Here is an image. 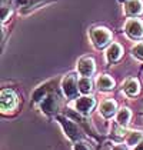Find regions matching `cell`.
Here are the masks:
<instances>
[{"instance_id":"cell-22","label":"cell","mask_w":143,"mask_h":150,"mask_svg":"<svg viewBox=\"0 0 143 150\" xmlns=\"http://www.w3.org/2000/svg\"><path fill=\"white\" fill-rule=\"evenodd\" d=\"M112 150H126V147H125L123 144H115V146L112 147Z\"/></svg>"},{"instance_id":"cell-23","label":"cell","mask_w":143,"mask_h":150,"mask_svg":"<svg viewBox=\"0 0 143 150\" xmlns=\"http://www.w3.org/2000/svg\"><path fill=\"white\" fill-rule=\"evenodd\" d=\"M133 150H143V140H142V142H140V143H139V144H137V146H136V147H135Z\"/></svg>"},{"instance_id":"cell-3","label":"cell","mask_w":143,"mask_h":150,"mask_svg":"<svg viewBox=\"0 0 143 150\" xmlns=\"http://www.w3.org/2000/svg\"><path fill=\"white\" fill-rule=\"evenodd\" d=\"M56 119H57V122L60 123V126L63 129L64 134L70 139V140H73V142H77L79 137H80V130H79V127L76 126L70 119H67V117H64V116L59 115Z\"/></svg>"},{"instance_id":"cell-15","label":"cell","mask_w":143,"mask_h":150,"mask_svg":"<svg viewBox=\"0 0 143 150\" xmlns=\"http://www.w3.org/2000/svg\"><path fill=\"white\" fill-rule=\"evenodd\" d=\"M142 140H143V133L139 132V130H133V132H129L126 134V144L130 146V147H136Z\"/></svg>"},{"instance_id":"cell-7","label":"cell","mask_w":143,"mask_h":150,"mask_svg":"<svg viewBox=\"0 0 143 150\" xmlns=\"http://www.w3.org/2000/svg\"><path fill=\"white\" fill-rule=\"evenodd\" d=\"M96 104L95 97L92 96H83V97H77L76 103H74V109L80 113V115H89Z\"/></svg>"},{"instance_id":"cell-17","label":"cell","mask_w":143,"mask_h":150,"mask_svg":"<svg viewBox=\"0 0 143 150\" xmlns=\"http://www.w3.org/2000/svg\"><path fill=\"white\" fill-rule=\"evenodd\" d=\"M93 84H92V80H90V77H82V79H79V92L82 93V94H89V93L92 92V87Z\"/></svg>"},{"instance_id":"cell-11","label":"cell","mask_w":143,"mask_h":150,"mask_svg":"<svg viewBox=\"0 0 143 150\" xmlns=\"http://www.w3.org/2000/svg\"><path fill=\"white\" fill-rule=\"evenodd\" d=\"M116 110H118V104H116L115 100H105L103 103L100 104V113L106 119L113 117L116 115Z\"/></svg>"},{"instance_id":"cell-4","label":"cell","mask_w":143,"mask_h":150,"mask_svg":"<svg viewBox=\"0 0 143 150\" xmlns=\"http://www.w3.org/2000/svg\"><path fill=\"white\" fill-rule=\"evenodd\" d=\"M17 96L16 93L10 90V89H4L1 90L0 94V107H1V112H12L17 107Z\"/></svg>"},{"instance_id":"cell-21","label":"cell","mask_w":143,"mask_h":150,"mask_svg":"<svg viewBox=\"0 0 143 150\" xmlns=\"http://www.w3.org/2000/svg\"><path fill=\"white\" fill-rule=\"evenodd\" d=\"M14 3H16L17 6H26V4L30 3V0H14Z\"/></svg>"},{"instance_id":"cell-9","label":"cell","mask_w":143,"mask_h":150,"mask_svg":"<svg viewBox=\"0 0 143 150\" xmlns=\"http://www.w3.org/2000/svg\"><path fill=\"white\" fill-rule=\"evenodd\" d=\"M123 54V49L118 43H112L110 46L106 49V60L110 63H116Z\"/></svg>"},{"instance_id":"cell-2","label":"cell","mask_w":143,"mask_h":150,"mask_svg":"<svg viewBox=\"0 0 143 150\" xmlns=\"http://www.w3.org/2000/svg\"><path fill=\"white\" fill-rule=\"evenodd\" d=\"M62 90L67 99H76L79 93V80L76 74H67L62 80Z\"/></svg>"},{"instance_id":"cell-8","label":"cell","mask_w":143,"mask_h":150,"mask_svg":"<svg viewBox=\"0 0 143 150\" xmlns=\"http://www.w3.org/2000/svg\"><path fill=\"white\" fill-rule=\"evenodd\" d=\"M40 107L43 110V113L46 115H55L59 109V100H57V96L55 93H49L47 96L40 102Z\"/></svg>"},{"instance_id":"cell-1","label":"cell","mask_w":143,"mask_h":150,"mask_svg":"<svg viewBox=\"0 0 143 150\" xmlns=\"http://www.w3.org/2000/svg\"><path fill=\"white\" fill-rule=\"evenodd\" d=\"M90 39L96 49H103L110 46L112 43V33L106 27H93L90 32Z\"/></svg>"},{"instance_id":"cell-19","label":"cell","mask_w":143,"mask_h":150,"mask_svg":"<svg viewBox=\"0 0 143 150\" xmlns=\"http://www.w3.org/2000/svg\"><path fill=\"white\" fill-rule=\"evenodd\" d=\"M73 150H90V147L84 142H76L73 144Z\"/></svg>"},{"instance_id":"cell-13","label":"cell","mask_w":143,"mask_h":150,"mask_svg":"<svg viewBox=\"0 0 143 150\" xmlns=\"http://www.w3.org/2000/svg\"><path fill=\"white\" fill-rule=\"evenodd\" d=\"M123 89H125V93H126L127 96L135 97V96L139 94L140 86H139V81L136 80V79H127L126 83H125V86H123Z\"/></svg>"},{"instance_id":"cell-20","label":"cell","mask_w":143,"mask_h":150,"mask_svg":"<svg viewBox=\"0 0 143 150\" xmlns=\"http://www.w3.org/2000/svg\"><path fill=\"white\" fill-rule=\"evenodd\" d=\"M10 14H12V10L3 6V7H1V22H6V20L9 19Z\"/></svg>"},{"instance_id":"cell-5","label":"cell","mask_w":143,"mask_h":150,"mask_svg":"<svg viewBox=\"0 0 143 150\" xmlns=\"http://www.w3.org/2000/svg\"><path fill=\"white\" fill-rule=\"evenodd\" d=\"M125 32L133 40H139L143 37V23L139 19H129L125 24Z\"/></svg>"},{"instance_id":"cell-16","label":"cell","mask_w":143,"mask_h":150,"mask_svg":"<svg viewBox=\"0 0 143 150\" xmlns=\"http://www.w3.org/2000/svg\"><path fill=\"white\" fill-rule=\"evenodd\" d=\"M49 84H43V86H40V87H37L33 93V102L35 103H40L46 96L49 94Z\"/></svg>"},{"instance_id":"cell-10","label":"cell","mask_w":143,"mask_h":150,"mask_svg":"<svg viewBox=\"0 0 143 150\" xmlns=\"http://www.w3.org/2000/svg\"><path fill=\"white\" fill-rule=\"evenodd\" d=\"M96 86H97V89L102 90V92H109V90H112V89L115 87V81H113V79H112L110 76H107V74H100V76L96 79Z\"/></svg>"},{"instance_id":"cell-14","label":"cell","mask_w":143,"mask_h":150,"mask_svg":"<svg viewBox=\"0 0 143 150\" xmlns=\"http://www.w3.org/2000/svg\"><path fill=\"white\" fill-rule=\"evenodd\" d=\"M130 117H132L130 110L127 107H123V109H120L119 112L116 113V122H118V125L120 127H125L127 126V123L130 122Z\"/></svg>"},{"instance_id":"cell-12","label":"cell","mask_w":143,"mask_h":150,"mask_svg":"<svg viewBox=\"0 0 143 150\" xmlns=\"http://www.w3.org/2000/svg\"><path fill=\"white\" fill-rule=\"evenodd\" d=\"M126 13L130 16H139L143 13V3L142 0H127L126 3Z\"/></svg>"},{"instance_id":"cell-6","label":"cell","mask_w":143,"mask_h":150,"mask_svg":"<svg viewBox=\"0 0 143 150\" xmlns=\"http://www.w3.org/2000/svg\"><path fill=\"white\" fill-rule=\"evenodd\" d=\"M95 70H96V64L95 60L92 57L84 56V57H82L77 62V71H79V74L82 77H92Z\"/></svg>"},{"instance_id":"cell-18","label":"cell","mask_w":143,"mask_h":150,"mask_svg":"<svg viewBox=\"0 0 143 150\" xmlns=\"http://www.w3.org/2000/svg\"><path fill=\"white\" fill-rule=\"evenodd\" d=\"M132 52H133V54H135L137 59L143 60V42L137 43V45H135L133 49H132Z\"/></svg>"}]
</instances>
